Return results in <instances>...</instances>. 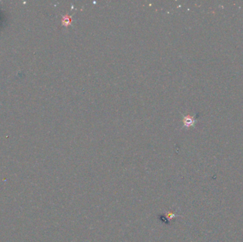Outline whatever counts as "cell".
I'll return each instance as SVG.
<instances>
[{"instance_id": "cell-1", "label": "cell", "mask_w": 243, "mask_h": 242, "mask_svg": "<svg viewBox=\"0 0 243 242\" xmlns=\"http://www.w3.org/2000/svg\"><path fill=\"white\" fill-rule=\"evenodd\" d=\"M72 23V17L69 14H65L62 17V20H61V24L64 26H68Z\"/></svg>"}, {"instance_id": "cell-2", "label": "cell", "mask_w": 243, "mask_h": 242, "mask_svg": "<svg viewBox=\"0 0 243 242\" xmlns=\"http://www.w3.org/2000/svg\"><path fill=\"white\" fill-rule=\"evenodd\" d=\"M183 122L185 127H190V126H192L194 124V119L192 116L188 114V115L183 117Z\"/></svg>"}]
</instances>
